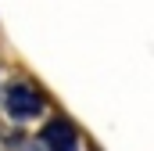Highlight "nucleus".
<instances>
[{
	"label": "nucleus",
	"instance_id": "1",
	"mask_svg": "<svg viewBox=\"0 0 154 151\" xmlns=\"http://www.w3.org/2000/svg\"><path fill=\"white\" fill-rule=\"evenodd\" d=\"M4 108L11 119H36L39 108H43V97H39L32 86H25V83H11L7 86V94H4Z\"/></svg>",
	"mask_w": 154,
	"mask_h": 151
},
{
	"label": "nucleus",
	"instance_id": "2",
	"mask_svg": "<svg viewBox=\"0 0 154 151\" xmlns=\"http://www.w3.org/2000/svg\"><path fill=\"white\" fill-rule=\"evenodd\" d=\"M39 140H43L47 151H79V133H75V126L68 119H50L43 126Z\"/></svg>",
	"mask_w": 154,
	"mask_h": 151
}]
</instances>
